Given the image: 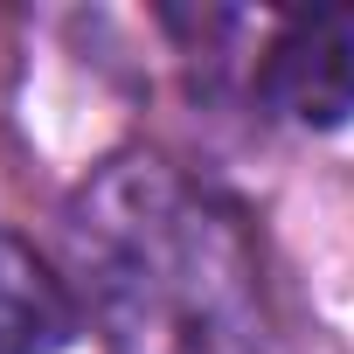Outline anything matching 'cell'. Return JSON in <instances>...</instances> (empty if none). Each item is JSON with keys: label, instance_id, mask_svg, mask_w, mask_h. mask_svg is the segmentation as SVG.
<instances>
[{"label": "cell", "instance_id": "2", "mask_svg": "<svg viewBox=\"0 0 354 354\" xmlns=\"http://www.w3.org/2000/svg\"><path fill=\"white\" fill-rule=\"evenodd\" d=\"M70 333H77L70 292L28 243L0 236V354H63Z\"/></svg>", "mask_w": 354, "mask_h": 354}, {"label": "cell", "instance_id": "1", "mask_svg": "<svg viewBox=\"0 0 354 354\" xmlns=\"http://www.w3.org/2000/svg\"><path fill=\"white\" fill-rule=\"evenodd\" d=\"M271 111L292 125H340L354 118V8H306L292 15L257 70Z\"/></svg>", "mask_w": 354, "mask_h": 354}]
</instances>
